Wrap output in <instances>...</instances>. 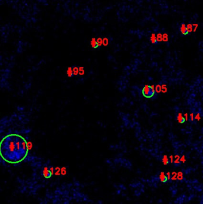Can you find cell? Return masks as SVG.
<instances>
[{
    "instance_id": "19",
    "label": "cell",
    "mask_w": 203,
    "mask_h": 204,
    "mask_svg": "<svg viewBox=\"0 0 203 204\" xmlns=\"http://www.w3.org/2000/svg\"><path fill=\"white\" fill-rule=\"evenodd\" d=\"M162 91L163 92H167V88L165 87V85H163L162 86Z\"/></svg>"
},
{
    "instance_id": "5",
    "label": "cell",
    "mask_w": 203,
    "mask_h": 204,
    "mask_svg": "<svg viewBox=\"0 0 203 204\" xmlns=\"http://www.w3.org/2000/svg\"><path fill=\"white\" fill-rule=\"evenodd\" d=\"M159 179L162 182L165 183L168 180V177H167V175H165V174L164 172H161L160 174H159Z\"/></svg>"
},
{
    "instance_id": "15",
    "label": "cell",
    "mask_w": 203,
    "mask_h": 204,
    "mask_svg": "<svg viewBox=\"0 0 203 204\" xmlns=\"http://www.w3.org/2000/svg\"><path fill=\"white\" fill-rule=\"evenodd\" d=\"M155 90H156V92L159 93V92H160L162 90V87L159 85H157L156 86V87H155Z\"/></svg>"
},
{
    "instance_id": "13",
    "label": "cell",
    "mask_w": 203,
    "mask_h": 204,
    "mask_svg": "<svg viewBox=\"0 0 203 204\" xmlns=\"http://www.w3.org/2000/svg\"><path fill=\"white\" fill-rule=\"evenodd\" d=\"M180 157H179V156H177L176 155L175 156V160H174V163H176V164H179V163H180Z\"/></svg>"
},
{
    "instance_id": "17",
    "label": "cell",
    "mask_w": 203,
    "mask_h": 204,
    "mask_svg": "<svg viewBox=\"0 0 203 204\" xmlns=\"http://www.w3.org/2000/svg\"><path fill=\"white\" fill-rule=\"evenodd\" d=\"M200 119H201V116H200V114H199V113H198V114L195 116V119H196L197 120H200Z\"/></svg>"
},
{
    "instance_id": "14",
    "label": "cell",
    "mask_w": 203,
    "mask_h": 204,
    "mask_svg": "<svg viewBox=\"0 0 203 204\" xmlns=\"http://www.w3.org/2000/svg\"><path fill=\"white\" fill-rule=\"evenodd\" d=\"M177 178L179 180H181L183 179V174L182 172H179L177 174Z\"/></svg>"
},
{
    "instance_id": "6",
    "label": "cell",
    "mask_w": 203,
    "mask_h": 204,
    "mask_svg": "<svg viewBox=\"0 0 203 204\" xmlns=\"http://www.w3.org/2000/svg\"><path fill=\"white\" fill-rule=\"evenodd\" d=\"M177 121H178L180 123H183L185 122V120H186L185 117H183V116H182V113H179L178 116H177Z\"/></svg>"
},
{
    "instance_id": "10",
    "label": "cell",
    "mask_w": 203,
    "mask_h": 204,
    "mask_svg": "<svg viewBox=\"0 0 203 204\" xmlns=\"http://www.w3.org/2000/svg\"><path fill=\"white\" fill-rule=\"evenodd\" d=\"M156 41L157 42H161L162 41V35L160 33H158L156 35Z\"/></svg>"
},
{
    "instance_id": "21",
    "label": "cell",
    "mask_w": 203,
    "mask_h": 204,
    "mask_svg": "<svg viewBox=\"0 0 203 204\" xmlns=\"http://www.w3.org/2000/svg\"><path fill=\"white\" fill-rule=\"evenodd\" d=\"M190 117H191V120H192V121H193V120H194V119L193 113H191V114H190Z\"/></svg>"
},
{
    "instance_id": "1",
    "label": "cell",
    "mask_w": 203,
    "mask_h": 204,
    "mask_svg": "<svg viewBox=\"0 0 203 204\" xmlns=\"http://www.w3.org/2000/svg\"><path fill=\"white\" fill-rule=\"evenodd\" d=\"M28 154V145L23 136L16 134H8L0 143V155L4 161L17 164L25 160Z\"/></svg>"
},
{
    "instance_id": "4",
    "label": "cell",
    "mask_w": 203,
    "mask_h": 204,
    "mask_svg": "<svg viewBox=\"0 0 203 204\" xmlns=\"http://www.w3.org/2000/svg\"><path fill=\"white\" fill-rule=\"evenodd\" d=\"M180 31L183 35H187V34H189L187 29V27H186V25L185 23H182L181 25H180Z\"/></svg>"
},
{
    "instance_id": "24",
    "label": "cell",
    "mask_w": 203,
    "mask_h": 204,
    "mask_svg": "<svg viewBox=\"0 0 203 204\" xmlns=\"http://www.w3.org/2000/svg\"><path fill=\"white\" fill-rule=\"evenodd\" d=\"M185 119H186V120H188V115H187V114H185Z\"/></svg>"
},
{
    "instance_id": "11",
    "label": "cell",
    "mask_w": 203,
    "mask_h": 204,
    "mask_svg": "<svg viewBox=\"0 0 203 204\" xmlns=\"http://www.w3.org/2000/svg\"><path fill=\"white\" fill-rule=\"evenodd\" d=\"M162 162L164 165H167L168 163V159L166 155H164L162 157Z\"/></svg>"
},
{
    "instance_id": "22",
    "label": "cell",
    "mask_w": 203,
    "mask_h": 204,
    "mask_svg": "<svg viewBox=\"0 0 203 204\" xmlns=\"http://www.w3.org/2000/svg\"><path fill=\"white\" fill-rule=\"evenodd\" d=\"M167 177H168V179L170 180V172H167Z\"/></svg>"
},
{
    "instance_id": "7",
    "label": "cell",
    "mask_w": 203,
    "mask_h": 204,
    "mask_svg": "<svg viewBox=\"0 0 203 204\" xmlns=\"http://www.w3.org/2000/svg\"><path fill=\"white\" fill-rule=\"evenodd\" d=\"M92 44L93 47L94 49H97L99 47V42L95 40H93L92 41Z\"/></svg>"
},
{
    "instance_id": "2",
    "label": "cell",
    "mask_w": 203,
    "mask_h": 204,
    "mask_svg": "<svg viewBox=\"0 0 203 204\" xmlns=\"http://www.w3.org/2000/svg\"><path fill=\"white\" fill-rule=\"evenodd\" d=\"M142 94L145 97L150 98L155 94V89L153 86L145 85L142 89Z\"/></svg>"
},
{
    "instance_id": "16",
    "label": "cell",
    "mask_w": 203,
    "mask_h": 204,
    "mask_svg": "<svg viewBox=\"0 0 203 204\" xmlns=\"http://www.w3.org/2000/svg\"><path fill=\"white\" fill-rule=\"evenodd\" d=\"M176 178H177V174L175 173V172H173L172 174V180H175Z\"/></svg>"
},
{
    "instance_id": "18",
    "label": "cell",
    "mask_w": 203,
    "mask_h": 204,
    "mask_svg": "<svg viewBox=\"0 0 203 204\" xmlns=\"http://www.w3.org/2000/svg\"><path fill=\"white\" fill-rule=\"evenodd\" d=\"M180 161H181V162H183V163H184V162H185V161H186V159H185V156H182L181 158L180 159Z\"/></svg>"
},
{
    "instance_id": "12",
    "label": "cell",
    "mask_w": 203,
    "mask_h": 204,
    "mask_svg": "<svg viewBox=\"0 0 203 204\" xmlns=\"http://www.w3.org/2000/svg\"><path fill=\"white\" fill-rule=\"evenodd\" d=\"M168 40V35L165 33L163 35H162V41H163L164 42H167Z\"/></svg>"
},
{
    "instance_id": "9",
    "label": "cell",
    "mask_w": 203,
    "mask_h": 204,
    "mask_svg": "<svg viewBox=\"0 0 203 204\" xmlns=\"http://www.w3.org/2000/svg\"><path fill=\"white\" fill-rule=\"evenodd\" d=\"M186 27H187V29H188V31L189 33H190V32H192V31H194V28H193V25L191 24V23H189V24L187 25V26H186Z\"/></svg>"
},
{
    "instance_id": "3",
    "label": "cell",
    "mask_w": 203,
    "mask_h": 204,
    "mask_svg": "<svg viewBox=\"0 0 203 204\" xmlns=\"http://www.w3.org/2000/svg\"><path fill=\"white\" fill-rule=\"evenodd\" d=\"M42 174H43V176H44V178H50V177H51V175H52L51 172V171L49 170L47 168H44V169H43Z\"/></svg>"
},
{
    "instance_id": "8",
    "label": "cell",
    "mask_w": 203,
    "mask_h": 204,
    "mask_svg": "<svg viewBox=\"0 0 203 204\" xmlns=\"http://www.w3.org/2000/svg\"><path fill=\"white\" fill-rule=\"evenodd\" d=\"M151 41L152 44H156L157 41H156V37L155 34H152L151 36Z\"/></svg>"
},
{
    "instance_id": "20",
    "label": "cell",
    "mask_w": 203,
    "mask_h": 204,
    "mask_svg": "<svg viewBox=\"0 0 203 204\" xmlns=\"http://www.w3.org/2000/svg\"><path fill=\"white\" fill-rule=\"evenodd\" d=\"M193 26H194V32H195V31H196V30H197V28H198V24H193Z\"/></svg>"
},
{
    "instance_id": "23",
    "label": "cell",
    "mask_w": 203,
    "mask_h": 204,
    "mask_svg": "<svg viewBox=\"0 0 203 204\" xmlns=\"http://www.w3.org/2000/svg\"><path fill=\"white\" fill-rule=\"evenodd\" d=\"M170 160H171V163H172L173 161V156H170Z\"/></svg>"
}]
</instances>
